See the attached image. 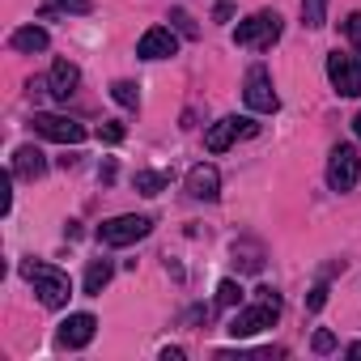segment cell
I'll list each match as a JSON object with an SVG mask.
<instances>
[{
  "instance_id": "cell-1",
  "label": "cell",
  "mask_w": 361,
  "mask_h": 361,
  "mask_svg": "<svg viewBox=\"0 0 361 361\" xmlns=\"http://www.w3.org/2000/svg\"><path fill=\"white\" fill-rule=\"evenodd\" d=\"M276 314H281V293L276 289H255V306H243V310H234V319H230V336L234 340H247V336H255V331H264V327H272L276 323Z\"/></svg>"
},
{
  "instance_id": "cell-2",
  "label": "cell",
  "mask_w": 361,
  "mask_h": 361,
  "mask_svg": "<svg viewBox=\"0 0 361 361\" xmlns=\"http://www.w3.org/2000/svg\"><path fill=\"white\" fill-rule=\"evenodd\" d=\"M22 276L35 285V293H39V302H43L47 310H60V306H68V298H73V285H68V276H64L60 268H51V264H39V259H26V264H22Z\"/></svg>"
},
{
  "instance_id": "cell-3",
  "label": "cell",
  "mask_w": 361,
  "mask_h": 361,
  "mask_svg": "<svg viewBox=\"0 0 361 361\" xmlns=\"http://www.w3.org/2000/svg\"><path fill=\"white\" fill-rule=\"evenodd\" d=\"M276 39H281V13H272V9L251 13V18L238 22V30H234V43H238V47H251V51H268Z\"/></svg>"
},
{
  "instance_id": "cell-4",
  "label": "cell",
  "mask_w": 361,
  "mask_h": 361,
  "mask_svg": "<svg viewBox=\"0 0 361 361\" xmlns=\"http://www.w3.org/2000/svg\"><path fill=\"white\" fill-rule=\"evenodd\" d=\"M149 230H153L149 217H140V213H123V217H111V221L98 226V243H102V247H132V243H140Z\"/></svg>"
},
{
  "instance_id": "cell-5",
  "label": "cell",
  "mask_w": 361,
  "mask_h": 361,
  "mask_svg": "<svg viewBox=\"0 0 361 361\" xmlns=\"http://www.w3.org/2000/svg\"><path fill=\"white\" fill-rule=\"evenodd\" d=\"M361 178V157L353 145H336L331 157H327V188L331 192H353Z\"/></svg>"
},
{
  "instance_id": "cell-6",
  "label": "cell",
  "mask_w": 361,
  "mask_h": 361,
  "mask_svg": "<svg viewBox=\"0 0 361 361\" xmlns=\"http://www.w3.org/2000/svg\"><path fill=\"white\" fill-rule=\"evenodd\" d=\"M35 132L39 136H47V140H56V145H81L85 140V128L77 123V119H68V115H56V111H35Z\"/></svg>"
},
{
  "instance_id": "cell-7",
  "label": "cell",
  "mask_w": 361,
  "mask_h": 361,
  "mask_svg": "<svg viewBox=\"0 0 361 361\" xmlns=\"http://www.w3.org/2000/svg\"><path fill=\"white\" fill-rule=\"evenodd\" d=\"M327 77H331L336 94H344V98H361V60H357V56H340V51H331V56H327Z\"/></svg>"
},
{
  "instance_id": "cell-8",
  "label": "cell",
  "mask_w": 361,
  "mask_h": 361,
  "mask_svg": "<svg viewBox=\"0 0 361 361\" xmlns=\"http://www.w3.org/2000/svg\"><path fill=\"white\" fill-rule=\"evenodd\" d=\"M243 98H247V106H251V111H259V115H272V111L281 106V98H276V90H272L268 68H251V73H247Z\"/></svg>"
},
{
  "instance_id": "cell-9",
  "label": "cell",
  "mask_w": 361,
  "mask_h": 361,
  "mask_svg": "<svg viewBox=\"0 0 361 361\" xmlns=\"http://www.w3.org/2000/svg\"><path fill=\"white\" fill-rule=\"evenodd\" d=\"M259 132V123H251V119H238V115H226V119H217L213 128H209V136H204V145H209V153H226L238 136H255Z\"/></svg>"
},
{
  "instance_id": "cell-10",
  "label": "cell",
  "mask_w": 361,
  "mask_h": 361,
  "mask_svg": "<svg viewBox=\"0 0 361 361\" xmlns=\"http://www.w3.org/2000/svg\"><path fill=\"white\" fill-rule=\"evenodd\" d=\"M174 51H178V39H174L170 26H149V30L140 35V43H136V56H140V60H166V56H174Z\"/></svg>"
},
{
  "instance_id": "cell-11",
  "label": "cell",
  "mask_w": 361,
  "mask_h": 361,
  "mask_svg": "<svg viewBox=\"0 0 361 361\" xmlns=\"http://www.w3.org/2000/svg\"><path fill=\"white\" fill-rule=\"evenodd\" d=\"M188 196L192 200H217L221 196V174H217V166L200 161V166L188 170Z\"/></svg>"
},
{
  "instance_id": "cell-12",
  "label": "cell",
  "mask_w": 361,
  "mask_h": 361,
  "mask_svg": "<svg viewBox=\"0 0 361 361\" xmlns=\"http://www.w3.org/2000/svg\"><path fill=\"white\" fill-rule=\"evenodd\" d=\"M94 331H98V319L81 310V314H68V319L60 323V336H56V340H60L64 348H85V344L94 340Z\"/></svg>"
},
{
  "instance_id": "cell-13",
  "label": "cell",
  "mask_w": 361,
  "mask_h": 361,
  "mask_svg": "<svg viewBox=\"0 0 361 361\" xmlns=\"http://www.w3.org/2000/svg\"><path fill=\"white\" fill-rule=\"evenodd\" d=\"M77 81H81L77 64L56 60V64H51V73H47V94H51V98H60V102H68V98H73V90H77Z\"/></svg>"
},
{
  "instance_id": "cell-14",
  "label": "cell",
  "mask_w": 361,
  "mask_h": 361,
  "mask_svg": "<svg viewBox=\"0 0 361 361\" xmlns=\"http://www.w3.org/2000/svg\"><path fill=\"white\" fill-rule=\"evenodd\" d=\"M47 170V157L35 149V145H22L18 153H13V174H22V178H39Z\"/></svg>"
},
{
  "instance_id": "cell-15",
  "label": "cell",
  "mask_w": 361,
  "mask_h": 361,
  "mask_svg": "<svg viewBox=\"0 0 361 361\" xmlns=\"http://www.w3.org/2000/svg\"><path fill=\"white\" fill-rule=\"evenodd\" d=\"M13 51H26V56H35V51H47V30L43 26H22V30H13Z\"/></svg>"
},
{
  "instance_id": "cell-16",
  "label": "cell",
  "mask_w": 361,
  "mask_h": 361,
  "mask_svg": "<svg viewBox=\"0 0 361 361\" xmlns=\"http://www.w3.org/2000/svg\"><path fill=\"white\" fill-rule=\"evenodd\" d=\"M106 285H111V259H90V268H85V293L98 298Z\"/></svg>"
},
{
  "instance_id": "cell-17",
  "label": "cell",
  "mask_w": 361,
  "mask_h": 361,
  "mask_svg": "<svg viewBox=\"0 0 361 361\" xmlns=\"http://www.w3.org/2000/svg\"><path fill=\"white\" fill-rule=\"evenodd\" d=\"M170 188V174L166 170H136V192L140 196H157Z\"/></svg>"
},
{
  "instance_id": "cell-18",
  "label": "cell",
  "mask_w": 361,
  "mask_h": 361,
  "mask_svg": "<svg viewBox=\"0 0 361 361\" xmlns=\"http://www.w3.org/2000/svg\"><path fill=\"white\" fill-rule=\"evenodd\" d=\"M302 22H306L310 30L327 26V0H302Z\"/></svg>"
},
{
  "instance_id": "cell-19",
  "label": "cell",
  "mask_w": 361,
  "mask_h": 361,
  "mask_svg": "<svg viewBox=\"0 0 361 361\" xmlns=\"http://www.w3.org/2000/svg\"><path fill=\"white\" fill-rule=\"evenodd\" d=\"M217 306H221V310L243 306V289H238V281H221V285H217Z\"/></svg>"
},
{
  "instance_id": "cell-20",
  "label": "cell",
  "mask_w": 361,
  "mask_h": 361,
  "mask_svg": "<svg viewBox=\"0 0 361 361\" xmlns=\"http://www.w3.org/2000/svg\"><path fill=\"white\" fill-rule=\"evenodd\" d=\"M111 98H115L119 106H128V111H136V102H140V94H136L132 81H115V85H111Z\"/></svg>"
},
{
  "instance_id": "cell-21",
  "label": "cell",
  "mask_w": 361,
  "mask_h": 361,
  "mask_svg": "<svg viewBox=\"0 0 361 361\" xmlns=\"http://www.w3.org/2000/svg\"><path fill=\"white\" fill-rule=\"evenodd\" d=\"M344 39L353 43V56L361 60V13H348L344 18Z\"/></svg>"
},
{
  "instance_id": "cell-22",
  "label": "cell",
  "mask_w": 361,
  "mask_h": 361,
  "mask_svg": "<svg viewBox=\"0 0 361 361\" xmlns=\"http://www.w3.org/2000/svg\"><path fill=\"white\" fill-rule=\"evenodd\" d=\"M310 348H314L319 357H327V353L336 348V336H331V331H314V340H310Z\"/></svg>"
},
{
  "instance_id": "cell-23",
  "label": "cell",
  "mask_w": 361,
  "mask_h": 361,
  "mask_svg": "<svg viewBox=\"0 0 361 361\" xmlns=\"http://www.w3.org/2000/svg\"><path fill=\"white\" fill-rule=\"evenodd\" d=\"M98 140L119 145V140H123V123H102V128H98Z\"/></svg>"
},
{
  "instance_id": "cell-24",
  "label": "cell",
  "mask_w": 361,
  "mask_h": 361,
  "mask_svg": "<svg viewBox=\"0 0 361 361\" xmlns=\"http://www.w3.org/2000/svg\"><path fill=\"white\" fill-rule=\"evenodd\" d=\"M56 5H60V9H68V13H90V9H94L90 0H56Z\"/></svg>"
},
{
  "instance_id": "cell-25",
  "label": "cell",
  "mask_w": 361,
  "mask_h": 361,
  "mask_svg": "<svg viewBox=\"0 0 361 361\" xmlns=\"http://www.w3.org/2000/svg\"><path fill=\"white\" fill-rule=\"evenodd\" d=\"M323 302H327V285H314V289H310V298H306V306H310V310H319Z\"/></svg>"
},
{
  "instance_id": "cell-26",
  "label": "cell",
  "mask_w": 361,
  "mask_h": 361,
  "mask_svg": "<svg viewBox=\"0 0 361 361\" xmlns=\"http://www.w3.org/2000/svg\"><path fill=\"white\" fill-rule=\"evenodd\" d=\"M174 22H178V30H183L188 39H196V22H192V18H188L183 9H178V13H174Z\"/></svg>"
},
{
  "instance_id": "cell-27",
  "label": "cell",
  "mask_w": 361,
  "mask_h": 361,
  "mask_svg": "<svg viewBox=\"0 0 361 361\" xmlns=\"http://www.w3.org/2000/svg\"><path fill=\"white\" fill-rule=\"evenodd\" d=\"M348 357H361V340H357V344H348Z\"/></svg>"
},
{
  "instance_id": "cell-28",
  "label": "cell",
  "mask_w": 361,
  "mask_h": 361,
  "mask_svg": "<svg viewBox=\"0 0 361 361\" xmlns=\"http://www.w3.org/2000/svg\"><path fill=\"white\" fill-rule=\"evenodd\" d=\"M353 128H357V136H361V111H357V119H353Z\"/></svg>"
}]
</instances>
